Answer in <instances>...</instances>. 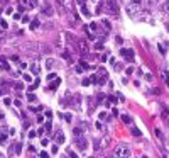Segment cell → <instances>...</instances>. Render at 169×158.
<instances>
[{
	"mask_svg": "<svg viewBox=\"0 0 169 158\" xmlns=\"http://www.w3.org/2000/svg\"><path fill=\"white\" fill-rule=\"evenodd\" d=\"M113 155L118 158H129L130 156V148L127 145H118L117 148L113 150Z\"/></svg>",
	"mask_w": 169,
	"mask_h": 158,
	"instance_id": "6da1fadb",
	"label": "cell"
},
{
	"mask_svg": "<svg viewBox=\"0 0 169 158\" xmlns=\"http://www.w3.org/2000/svg\"><path fill=\"white\" fill-rule=\"evenodd\" d=\"M91 82L93 83H97V85H103V83L107 82V72L103 68H100L98 73H95V75L91 77Z\"/></svg>",
	"mask_w": 169,
	"mask_h": 158,
	"instance_id": "7a4b0ae2",
	"label": "cell"
},
{
	"mask_svg": "<svg viewBox=\"0 0 169 158\" xmlns=\"http://www.w3.org/2000/svg\"><path fill=\"white\" fill-rule=\"evenodd\" d=\"M139 10H140V4L139 2H134V0H132L130 5L127 7V14H129L130 17H135V14L139 12Z\"/></svg>",
	"mask_w": 169,
	"mask_h": 158,
	"instance_id": "3957f363",
	"label": "cell"
},
{
	"mask_svg": "<svg viewBox=\"0 0 169 158\" xmlns=\"http://www.w3.org/2000/svg\"><path fill=\"white\" fill-rule=\"evenodd\" d=\"M75 145H76V148H78V150L84 151V150L88 148V141H86V138H80V136H76Z\"/></svg>",
	"mask_w": 169,
	"mask_h": 158,
	"instance_id": "277c9868",
	"label": "cell"
},
{
	"mask_svg": "<svg viewBox=\"0 0 169 158\" xmlns=\"http://www.w3.org/2000/svg\"><path fill=\"white\" fill-rule=\"evenodd\" d=\"M120 55H122L127 61H130V63L134 61V51H132V49H125V48H123V49H120Z\"/></svg>",
	"mask_w": 169,
	"mask_h": 158,
	"instance_id": "5b68a950",
	"label": "cell"
},
{
	"mask_svg": "<svg viewBox=\"0 0 169 158\" xmlns=\"http://www.w3.org/2000/svg\"><path fill=\"white\" fill-rule=\"evenodd\" d=\"M107 7L112 14H118V5H117V0H107Z\"/></svg>",
	"mask_w": 169,
	"mask_h": 158,
	"instance_id": "8992f818",
	"label": "cell"
},
{
	"mask_svg": "<svg viewBox=\"0 0 169 158\" xmlns=\"http://www.w3.org/2000/svg\"><path fill=\"white\" fill-rule=\"evenodd\" d=\"M21 4L25 9H36L37 7V0H21Z\"/></svg>",
	"mask_w": 169,
	"mask_h": 158,
	"instance_id": "52a82bcc",
	"label": "cell"
},
{
	"mask_svg": "<svg viewBox=\"0 0 169 158\" xmlns=\"http://www.w3.org/2000/svg\"><path fill=\"white\" fill-rule=\"evenodd\" d=\"M54 140H56V143H58V145H63V143H64V133L63 131H56Z\"/></svg>",
	"mask_w": 169,
	"mask_h": 158,
	"instance_id": "ba28073f",
	"label": "cell"
},
{
	"mask_svg": "<svg viewBox=\"0 0 169 158\" xmlns=\"http://www.w3.org/2000/svg\"><path fill=\"white\" fill-rule=\"evenodd\" d=\"M19 155L21 153V145H19V143H14V146H10V155Z\"/></svg>",
	"mask_w": 169,
	"mask_h": 158,
	"instance_id": "9c48e42d",
	"label": "cell"
},
{
	"mask_svg": "<svg viewBox=\"0 0 169 158\" xmlns=\"http://www.w3.org/2000/svg\"><path fill=\"white\" fill-rule=\"evenodd\" d=\"M88 68H90V65L84 63V61H81V65H78V66H76V72L81 73V72H84V70H88Z\"/></svg>",
	"mask_w": 169,
	"mask_h": 158,
	"instance_id": "30bf717a",
	"label": "cell"
},
{
	"mask_svg": "<svg viewBox=\"0 0 169 158\" xmlns=\"http://www.w3.org/2000/svg\"><path fill=\"white\" fill-rule=\"evenodd\" d=\"M59 83H61V78L56 77V80H54V82H51L47 89H49V90H54V89H58V87H59Z\"/></svg>",
	"mask_w": 169,
	"mask_h": 158,
	"instance_id": "8fae6325",
	"label": "cell"
},
{
	"mask_svg": "<svg viewBox=\"0 0 169 158\" xmlns=\"http://www.w3.org/2000/svg\"><path fill=\"white\" fill-rule=\"evenodd\" d=\"M0 68H4L5 72H10V65H8L4 58H0Z\"/></svg>",
	"mask_w": 169,
	"mask_h": 158,
	"instance_id": "7c38bea8",
	"label": "cell"
},
{
	"mask_svg": "<svg viewBox=\"0 0 169 158\" xmlns=\"http://www.w3.org/2000/svg\"><path fill=\"white\" fill-rule=\"evenodd\" d=\"M112 104H117V97H113V95H108L105 100V106H112Z\"/></svg>",
	"mask_w": 169,
	"mask_h": 158,
	"instance_id": "4fadbf2b",
	"label": "cell"
},
{
	"mask_svg": "<svg viewBox=\"0 0 169 158\" xmlns=\"http://www.w3.org/2000/svg\"><path fill=\"white\" fill-rule=\"evenodd\" d=\"M161 77H162V80H164L166 83L169 85V73L166 72V70H162V72H161Z\"/></svg>",
	"mask_w": 169,
	"mask_h": 158,
	"instance_id": "5bb4252c",
	"label": "cell"
},
{
	"mask_svg": "<svg viewBox=\"0 0 169 158\" xmlns=\"http://www.w3.org/2000/svg\"><path fill=\"white\" fill-rule=\"evenodd\" d=\"M53 66H54V60H53V58H47V60H46V68L51 70Z\"/></svg>",
	"mask_w": 169,
	"mask_h": 158,
	"instance_id": "9a60e30c",
	"label": "cell"
},
{
	"mask_svg": "<svg viewBox=\"0 0 169 158\" xmlns=\"http://www.w3.org/2000/svg\"><path fill=\"white\" fill-rule=\"evenodd\" d=\"M122 121L125 124H132V117L130 116H127V114H122Z\"/></svg>",
	"mask_w": 169,
	"mask_h": 158,
	"instance_id": "2e32d148",
	"label": "cell"
},
{
	"mask_svg": "<svg viewBox=\"0 0 169 158\" xmlns=\"http://www.w3.org/2000/svg\"><path fill=\"white\" fill-rule=\"evenodd\" d=\"M42 14L44 15H53V7H46V9L42 10Z\"/></svg>",
	"mask_w": 169,
	"mask_h": 158,
	"instance_id": "e0dca14e",
	"label": "cell"
},
{
	"mask_svg": "<svg viewBox=\"0 0 169 158\" xmlns=\"http://www.w3.org/2000/svg\"><path fill=\"white\" fill-rule=\"evenodd\" d=\"M5 141H7V134H5V133H2V129H0V145H2V143H5Z\"/></svg>",
	"mask_w": 169,
	"mask_h": 158,
	"instance_id": "ac0fdd59",
	"label": "cell"
},
{
	"mask_svg": "<svg viewBox=\"0 0 169 158\" xmlns=\"http://www.w3.org/2000/svg\"><path fill=\"white\" fill-rule=\"evenodd\" d=\"M39 27V19H34L32 24H30V29H37Z\"/></svg>",
	"mask_w": 169,
	"mask_h": 158,
	"instance_id": "d6986e66",
	"label": "cell"
},
{
	"mask_svg": "<svg viewBox=\"0 0 169 158\" xmlns=\"http://www.w3.org/2000/svg\"><path fill=\"white\" fill-rule=\"evenodd\" d=\"M156 136L159 138L161 141H164V134H162V131H161V129H156Z\"/></svg>",
	"mask_w": 169,
	"mask_h": 158,
	"instance_id": "ffe728a7",
	"label": "cell"
},
{
	"mask_svg": "<svg viewBox=\"0 0 169 158\" xmlns=\"http://www.w3.org/2000/svg\"><path fill=\"white\" fill-rule=\"evenodd\" d=\"M22 78H24V82H29V83L32 82V77H30L29 73H24V75H22Z\"/></svg>",
	"mask_w": 169,
	"mask_h": 158,
	"instance_id": "44dd1931",
	"label": "cell"
},
{
	"mask_svg": "<svg viewBox=\"0 0 169 158\" xmlns=\"http://www.w3.org/2000/svg\"><path fill=\"white\" fill-rule=\"evenodd\" d=\"M80 7H81V12H83L84 15H86V17H90V10L86 9V7H84V5H80Z\"/></svg>",
	"mask_w": 169,
	"mask_h": 158,
	"instance_id": "7402d4cb",
	"label": "cell"
},
{
	"mask_svg": "<svg viewBox=\"0 0 169 158\" xmlns=\"http://www.w3.org/2000/svg\"><path fill=\"white\" fill-rule=\"evenodd\" d=\"M132 134H134V136H140L142 133H140V129H139V128H132Z\"/></svg>",
	"mask_w": 169,
	"mask_h": 158,
	"instance_id": "603a6c76",
	"label": "cell"
},
{
	"mask_svg": "<svg viewBox=\"0 0 169 158\" xmlns=\"http://www.w3.org/2000/svg\"><path fill=\"white\" fill-rule=\"evenodd\" d=\"M30 70H32V73H39V65H37V63H34L32 66H30Z\"/></svg>",
	"mask_w": 169,
	"mask_h": 158,
	"instance_id": "cb8c5ba5",
	"label": "cell"
},
{
	"mask_svg": "<svg viewBox=\"0 0 169 158\" xmlns=\"http://www.w3.org/2000/svg\"><path fill=\"white\" fill-rule=\"evenodd\" d=\"M162 10H164L166 14H169V0H167V2H164V5H162Z\"/></svg>",
	"mask_w": 169,
	"mask_h": 158,
	"instance_id": "d4e9b609",
	"label": "cell"
},
{
	"mask_svg": "<svg viewBox=\"0 0 169 158\" xmlns=\"http://www.w3.org/2000/svg\"><path fill=\"white\" fill-rule=\"evenodd\" d=\"M81 133H83V131H81L80 128H75V129H73V134H75V136H81Z\"/></svg>",
	"mask_w": 169,
	"mask_h": 158,
	"instance_id": "484cf974",
	"label": "cell"
},
{
	"mask_svg": "<svg viewBox=\"0 0 169 158\" xmlns=\"http://www.w3.org/2000/svg\"><path fill=\"white\" fill-rule=\"evenodd\" d=\"M27 99H29L30 102H36V100H37V97H36L34 94H27Z\"/></svg>",
	"mask_w": 169,
	"mask_h": 158,
	"instance_id": "4316f807",
	"label": "cell"
},
{
	"mask_svg": "<svg viewBox=\"0 0 169 158\" xmlns=\"http://www.w3.org/2000/svg\"><path fill=\"white\" fill-rule=\"evenodd\" d=\"M98 29V24L97 22H91V24H90V31H97Z\"/></svg>",
	"mask_w": 169,
	"mask_h": 158,
	"instance_id": "83f0119b",
	"label": "cell"
},
{
	"mask_svg": "<svg viewBox=\"0 0 169 158\" xmlns=\"http://www.w3.org/2000/svg\"><path fill=\"white\" fill-rule=\"evenodd\" d=\"M14 87H15L17 90H22V89H24V85H22L21 82H15V83H14Z\"/></svg>",
	"mask_w": 169,
	"mask_h": 158,
	"instance_id": "f1b7e54d",
	"label": "cell"
},
{
	"mask_svg": "<svg viewBox=\"0 0 169 158\" xmlns=\"http://www.w3.org/2000/svg\"><path fill=\"white\" fill-rule=\"evenodd\" d=\"M37 85H39V78H36V82H34L32 85L29 87V90H34V89H36V87H37Z\"/></svg>",
	"mask_w": 169,
	"mask_h": 158,
	"instance_id": "f546056e",
	"label": "cell"
},
{
	"mask_svg": "<svg viewBox=\"0 0 169 158\" xmlns=\"http://www.w3.org/2000/svg\"><path fill=\"white\" fill-rule=\"evenodd\" d=\"M63 117H64V121H66V123H71V119H73V117H71V114H64Z\"/></svg>",
	"mask_w": 169,
	"mask_h": 158,
	"instance_id": "4dcf8cb0",
	"label": "cell"
},
{
	"mask_svg": "<svg viewBox=\"0 0 169 158\" xmlns=\"http://www.w3.org/2000/svg\"><path fill=\"white\" fill-rule=\"evenodd\" d=\"M44 128H46V133H47V131H51V119H47V123L44 124Z\"/></svg>",
	"mask_w": 169,
	"mask_h": 158,
	"instance_id": "1f68e13d",
	"label": "cell"
},
{
	"mask_svg": "<svg viewBox=\"0 0 169 158\" xmlns=\"http://www.w3.org/2000/svg\"><path fill=\"white\" fill-rule=\"evenodd\" d=\"M44 133H46V128H44V126H42V128H39V129H37V134H39V136H42V134H44Z\"/></svg>",
	"mask_w": 169,
	"mask_h": 158,
	"instance_id": "d6a6232c",
	"label": "cell"
},
{
	"mask_svg": "<svg viewBox=\"0 0 169 158\" xmlns=\"http://www.w3.org/2000/svg\"><path fill=\"white\" fill-rule=\"evenodd\" d=\"M101 24H103V27H105L107 31L110 29V22H108V21H101Z\"/></svg>",
	"mask_w": 169,
	"mask_h": 158,
	"instance_id": "836d02e7",
	"label": "cell"
},
{
	"mask_svg": "<svg viewBox=\"0 0 169 158\" xmlns=\"http://www.w3.org/2000/svg\"><path fill=\"white\" fill-rule=\"evenodd\" d=\"M90 83H93L91 78H84V80H83V85H90Z\"/></svg>",
	"mask_w": 169,
	"mask_h": 158,
	"instance_id": "e575fe53",
	"label": "cell"
},
{
	"mask_svg": "<svg viewBox=\"0 0 169 158\" xmlns=\"http://www.w3.org/2000/svg\"><path fill=\"white\" fill-rule=\"evenodd\" d=\"M98 117H100L101 121H107V119H108V117H107V114H105V112H101V114L98 116Z\"/></svg>",
	"mask_w": 169,
	"mask_h": 158,
	"instance_id": "d590c367",
	"label": "cell"
},
{
	"mask_svg": "<svg viewBox=\"0 0 169 158\" xmlns=\"http://www.w3.org/2000/svg\"><path fill=\"white\" fill-rule=\"evenodd\" d=\"M39 156H41V158H47L49 155H47V151H41V153H39Z\"/></svg>",
	"mask_w": 169,
	"mask_h": 158,
	"instance_id": "8d00e7d4",
	"label": "cell"
},
{
	"mask_svg": "<svg viewBox=\"0 0 169 158\" xmlns=\"http://www.w3.org/2000/svg\"><path fill=\"white\" fill-rule=\"evenodd\" d=\"M97 128L100 129V131H105V128H103V124L101 123H97Z\"/></svg>",
	"mask_w": 169,
	"mask_h": 158,
	"instance_id": "74e56055",
	"label": "cell"
},
{
	"mask_svg": "<svg viewBox=\"0 0 169 158\" xmlns=\"http://www.w3.org/2000/svg\"><path fill=\"white\" fill-rule=\"evenodd\" d=\"M0 26L4 27V29H7V22H5L4 19H2V21H0Z\"/></svg>",
	"mask_w": 169,
	"mask_h": 158,
	"instance_id": "f35d334b",
	"label": "cell"
},
{
	"mask_svg": "<svg viewBox=\"0 0 169 158\" xmlns=\"http://www.w3.org/2000/svg\"><path fill=\"white\" fill-rule=\"evenodd\" d=\"M68 155H69V156H73V158H76V156H78V155H76L75 151H69V150H68Z\"/></svg>",
	"mask_w": 169,
	"mask_h": 158,
	"instance_id": "ab89813d",
	"label": "cell"
},
{
	"mask_svg": "<svg viewBox=\"0 0 169 158\" xmlns=\"http://www.w3.org/2000/svg\"><path fill=\"white\" fill-rule=\"evenodd\" d=\"M95 49H98V51H100V49H103V46H101V43L95 44Z\"/></svg>",
	"mask_w": 169,
	"mask_h": 158,
	"instance_id": "60d3db41",
	"label": "cell"
},
{
	"mask_svg": "<svg viewBox=\"0 0 169 158\" xmlns=\"http://www.w3.org/2000/svg\"><path fill=\"white\" fill-rule=\"evenodd\" d=\"M36 134H37V133H34V131H30V133H29V140H32V138H36Z\"/></svg>",
	"mask_w": 169,
	"mask_h": 158,
	"instance_id": "b9f144b4",
	"label": "cell"
},
{
	"mask_svg": "<svg viewBox=\"0 0 169 158\" xmlns=\"http://www.w3.org/2000/svg\"><path fill=\"white\" fill-rule=\"evenodd\" d=\"M46 117H47V119H51V117H53V112H51V111H46Z\"/></svg>",
	"mask_w": 169,
	"mask_h": 158,
	"instance_id": "7bdbcfd3",
	"label": "cell"
},
{
	"mask_svg": "<svg viewBox=\"0 0 169 158\" xmlns=\"http://www.w3.org/2000/svg\"><path fill=\"white\" fill-rule=\"evenodd\" d=\"M12 15H14V19H15V21H19V19H21V14H19V12H17V14H12Z\"/></svg>",
	"mask_w": 169,
	"mask_h": 158,
	"instance_id": "ee69618b",
	"label": "cell"
},
{
	"mask_svg": "<svg viewBox=\"0 0 169 158\" xmlns=\"http://www.w3.org/2000/svg\"><path fill=\"white\" fill-rule=\"evenodd\" d=\"M54 78H56V75H54V73H49V77H47V80H54Z\"/></svg>",
	"mask_w": 169,
	"mask_h": 158,
	"instance_id": "f6af8a7d",
	"label": "cell"
},
{
	"mask_svg": "<svg viewBox=\"0 0 169 158\" xmlns=\"http://www.w3.org/2000/svg\"><path fill=\"white\" fill-rule=\"evenodd\" d=\"M167 116H169V114H167V111L164 109V111H162V117H164V119H167Z\"/></svg>",
	"mask_w": 169,
	"mask_h": 158,
	"instance_id": "bcb514c9",
	"label": "cell"
},
{
	"mask_svg": "<svg viewBox=\"0 0 169 158\" xmlns=\"http://www.w3.org/2000/svg\"><path fill=\"white\" fill-rule=\"evenodd\" d=\"M159 51L162 53V55H164V53H166V49H164V48H162V44H159Z\"/></svg>",
	"mask_w": 169,
	"mask_h": 158,
	"instance_id": "7dc6e473",
	"label": "cell"
},
{
	"mask_svg": "<svg viewBox=\"0 0 169 158\" xmlns=\"http://www.w3.org/2000/svg\"><path fill=\"white\" fill-rule=\"evenodd\" d=\"M53 153H54V155L58 153V145H54V146H53Z\"/></svg>",
	"mask_w": 169,
	"mask_h": 158,
	"instance_id": "c3c4849f",
	"label": "cell"
},
{
	"mask_svg": "<svg viewBox=\"0 0 169 158\" xmlns=\"http://www.w3.org/2000/svg\"><path fill=\"white\" fill-rule=\"evenodd\" d=\"M14 104H15V107H21V106H22L21 100H14Z\"/></svg>",
	"mask_w": 169,
	"mask_h": 158,
	"instance_id": "681fc988",
	"label": "cell"
},
{
	"mask_svg": "<svg viewBox=\"0 0 169 158\" xmlns=\"http://www.w3.org/2000/svg\"><path fill=\"white\" fill-rule=\"evenodd\" d=\"M76 2H78V5H84V2H86V0H76Z\"/></svg>",
	"mask_w": 169,
	"mask_h": 158,
	"instance_id": "f907efd6",
	"label": "cell"
},
{
	"mask_svg": "<svg viewBox=\"0 0 169 158\" xmlns=\"http://www.w3.org/2000/svg\"><path fill=\"white\" fill-rule=\"evenodd\" d=\"M2 117H4V116H2V114H0V119H2Z\"/></svg>",
	"mask_w": 169,
	"mask_h": 158,
	"instance_id": "816d5d0a",
	"label": "cell"
},
{
	"mask_svg": "<svg viewBox=\"0 0 169 158\" xmlns=\"http://www.w3.org/2000/svg\"><path fill=\"white\" fill-rule=\"evenodd\" d=\"M93 2H98V0H93Z\"/></svg>",
	"mask_w": 169,
	"mask_h": 158,
	"instance_id": "f5cc1de1",
	"label": "cell"
},
{
	"mask_svg": "<svg viewBox=\"0 0 169 158\" xmlns=\"http://www.w3.org/2000/svg\"><path fill=\"white\" fill-rule=\"evenodd\" d=\"M0 156H2V153H0Z\"/></svg>",
	"mask_w": 169,
	"mask_h": 158,
	"instance_id": "db71d44e",
	"label": "cell"
}]
</instances>
